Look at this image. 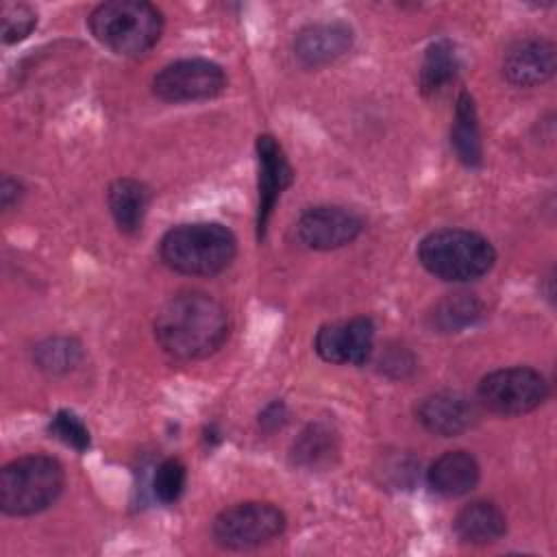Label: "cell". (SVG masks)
Wrapping results in <instances>:
<instances>
[{
  "instance_id": "obj_1",
  "label": "cell",
  "mask_w": 557,
  "mask_h": 557,
  "mask_svg": "<svg viewBox=\"0 0 557 557\" xmlns=\"http://www.w3.org/2000/svg\"><path fill=\"white\" fill-rule=\"evenodd\" d=\"M231 333L226 307L207 292L183 289L154 315V339L178 361H198L218 352Z\"/></svg>"
},
{
  "instance_id": "obj_2",
  "label": "cell",
  "mask_w": 557,
  "mask_h": 557,
  "mask_svg": "<svg viewBox=\"0 0 557 557\" xmlns=\"http://www.w3.org/2000/svg\"><path fill=\"white\" fill-rule=\"evenodd\" d=\"M237 255V239L220 222L176 224L159 242V257L165 268L187 276H215Z\"/></svg>"
},
{
  "instance_id": "obj_3",
  "label": "cell",
  "mask_w": 557,
  "mask_h": 557,
  "mask_svg": "<svg viewBox=\"0 0 557 557\" xmlns=\"http://www.w3.org/2000/svg\"><path fill=\"white\" fill-rule=\"evenodd\" d=\"M418 261L440 281L470 283L494 268L496 250L476 231L437 228L418 244Z\"/></svg>"
},
{
  "instance_id": "obj_4",
  "label": "cell",
  "mask_w": 557,
  "mask_h": 557,
  "mask_svg": "<svg viewBox=\"0 0 557 557\" xmlns=\"http://www.w3.org/2000/svg\"><path fill=\"white\" fill-rule=\"evenodd\" d=\"M89 33L120 57L146 54L163 33L161 11L146 0H109L87 17Z\"/></svg>"
},
{
  "instance_id": "obj_5",
  "label": "cell",
  "mask_w": 557,
  "mask_h": 557,
  "mask_svg": "<svg viewBox=\"0 0 557 557\" xmlns=\"http://www.w3.org/2000/svg\"><path fill=\"white\" fill-rule=\"evenodd\" d=\"M65 485L63 466L50 455H24L0 470V509L24 518L46 511Z\"/></svg>"
},
{
  "instance_id": "obj_6",
  "label": "cell",
  "mask_w": 557,
  "mask_h": 557,
  "mask_svg": "<svg viewBox=\"0 0 557 557\" xmlns=\"http://www.w3.org/2000/svg\"><path fill=\"white\" fill-rule=\"evenodd\" d=\"M285 513L263 500H246L222 509L211 524L213 542L228 550L263 546L285 531Z\"/></svg>"
},
{
  "instance_id": "obj_7",
  "label": "cell",
  "mask_w": 557,
  "mask_h": 557,
  "mask_svg": "<svg viewBox=\"0 0 557 557\" xmlns=\"http://www.w3.org/2000/svg\"><path fill=\"white\" fill-rule=\"evenodd\" d=\"M548 396L546 379L529 366L498 368L476 385V400L496 416H524L537 409Z\"/></svg>"
},
{
  "instance_id": "obj_8",
  "label": "cell",
  "mask_w": 557,
  "mask_h": 557,
  "mask_svg": "<svg viewBox=\"0 0 557 557\" xmlns=\"http://www.w3.org/2000/svg\"><path fill=\"white\" fill-rule=\"evenodd\" d=\"M226 87L224 70L200 57L163 65L152 78V94L163 102H200L220 96Z\"/></svg>"
},
{
  "instance_id": "obj_9",
  "label": "cell",
  "mask_w": 557,
  "mask_h": 557,
  "mask_svg": "<svg viewBox=\"0 0 557 557\" xmlns=\"http://www.w3.org/2000/svg\"><path fill=\"white\" fill-rule=\"evenodd\" d=\"M363 231L357 213L335 205L309 207L296 222V237L311 250H335L352 244Z\"/></svg>"
},
{
  "instance_id": "obj_10",
  "label": "cell",
  "mask_w": 557,
  "mask_h": 557,
  "mask_svg": "<svg viewBox=\"0 0 557 557\" xmlns=\"http://www.w3.org/2000/svg\"><path fill=\"white\" fill-rule=\"evenodd\" d=\"M374 322L368 315L331 322L320 326L313 348L326 363L363 366L374 350Z\"/></svg>"
},
{
  "instance_id": "obj_11",
  "label": "cell",
  "mask_w": 557,
  "mask_h": 557,
  "mask_svg": "<svg viewBox=\"0 0 557 557\" xmlns=\"http://www.w3.org/2000/svg\"><path fill=\"white\" fill-rule=\"evenodd\" d=\"M257 163H259V176H257V239L265 237L270 215L281 198V194L292 185L294 170L272 135H259L257 137Z\"/></svg>"
},
{
  "instance_id": "obj_12",
  "label": "cell",
  "mask_w": 557,
  "mask_h": 557,
  "mask_svg": "<svg viewBox=\"0 0 557 557\" xmlns=\"http://www.w3.org/2000/svg\"><path fill=\"white\" fill-rule=\"evenodd\" d=\"M416 418L429 433L455 437L476 424L479 411L476 403L466 394L444 389L424 396L416 407Z\"/></svg>"
},
{
  "instance_id": "obj_13",
  "label": "cell",
  "mask_w": 557,
  "mask_h": 557,
  "mask_svg": "<svg viewBox=\"0 0 557 557\" xmlns=\"http://www.w3.org/2000/svg\"><path fill=\"white\" fill-rule=\"evenodd\" d=\"M555 46L544 37L513 41L503 54V76L516 87H535L555 74Z\"/></svg>"
},
{
  "instance_id": "obj_14",
  "label": "cell",
  "mask_w": 557,
  "mask_h": 557,
  "mask_svg": "<svg viewBox=\"0 0 557 557\" xmlns=\"http://www.w3.org/2000/svg\"><path fill=\"white\" fill-rule=\"evenodd\" d=\"M355 35L344 22H315L302 26L294 37V57L305 67H322L352 48Z\"/></svg>"
},
{
  "instance_id": "obj_15",
  "label": "cell",
  "mask_w": 557,
  "mask_h": 557,
  "mask_svg": "<svg viewBox=\"0 0 557 557\" xmlns=\"http://www.w3.org/2000/svg\"><path fill=\"white\" fill-rule=\"evenodd\" d=\"M479 479V461L468 450H446L426 470V483L431 492L444 498H459L470 494Z\"/></svg>"
},
{
  "instance_id": "obj_16",
  "label": "cell",
  "mask_w": 557,
  "mask_h": 557,
  "mask_svg": "<svg viewBox=\"0 0 557 557\" xmlns=\"http://www.w3.org/2000/svg\"><path fill=\"white\" fill-rule=\"evenodd\" d=\"M453 529L463 544L487 546L507 533V518L492 500H472L457 511Z\"/></svg>"
},
{
  "instance_id": "obj_17",
  "label": "cell",
  "mask_w": 557,
  "mask_h": 557,
  "mask_svg": "<svg viewBox=\"0 0 557 557\" xmlns=\"http://www.w3.org/2000/svg\"><path fill=\"white\" fill-rule=\"evenodd\" d=\"M150 205V189L137 178H115L107 189L109 213L124 235H135L146 218Z\"/></svg>"
},
{
  "instance_id": "obj_18",
  "label": "cell",
  "mask_w": 557,
  "mask_h": 557,
  "mask_svg": "<svg viewBox=\"0 0 557 557\" xmlns=\"http://www.w3.org/2000/svg\"><path fill=\"white\" fill-rule=\"evenodd\" d=\"M450 146L463 165L479 168L483 163L479 115H476L474 100L468 91H461L457 98L455 117H453V126H450Z\"/></svg>"
},
{
  "instance_id": "obj_19",
  "label": "cell",
  "mask_w": 557,
  "mask_h": 557,
  "mask_svg": "<svg viewBox=\"0 0 557 557\" xmlns=\"http://www.w3.org/2000/svg\"><path fill=\"white\" fill-rule=\"evenodd\" d=\"M457 67H459V59H457L455 46L446 39L433 41L422 57L420 78H418L420 91L426 96L442 91L450 81H455Z\"/></svg>"
},
{
  "instance_id": "obj_20",
  "label": "cell",
  "mask_w": 557,
  "mask_h": 557,
  "mask_svg": "<svg viewBox=\"0 0 557 557\" xmlns=\"http://www.w3.org/2000/svg\"><path fill=\"white\" fill-rule=\"evenodd\" d=\"M337 455V440L324 424H309L292 446V461L302 468H324Z\"/></svg>"
},
{
  "instance_id": "obj_21",
  "label": "cell",
  "mask_w": 557,
  "mask_h": 557,
  "mask_svg": "<svg viewBox=\"0 0 557 557\" xmlns=\"http://www.w3.org/2000/svg\"><path fill=\"white\" fill-rule=\"evenodd\" d=\"M483 313V305L474 294H448L440 300L431 313L433 329L442 333H459L466 326H472Z\"/></svg>"
},
{
  "instance_id": "obj_22",
  "label": "cell",
  "mask_w": 557,
  "mask_h": 557,
  "mask_svg": "<svg viewBox=\"0 0 557 557\" xmlns=\"http://www.w3.org/2000/svg\"><path fill=\"white\" fill-rule=\"evenodd\" d=\"M33 359L48 374H67L83 361V346L74 337L54 335L35 346Z\"/></svg>"
},
{
  "instance_id": "obj_23",
  "label": "cell",
  "mask_w": 557,
  "mask_h": 557,
  "mask_svg": "<svg viewBox=\"0 0 557 557\" xmlns=\"http://www.w3.org/2000/svg\"><path fill=\"white\" fill-rule=\"evenodd\" d=\"M185 483H187V468L181 459L176 457H168L163 459L152 474V494L159 503L163 505H172L176 503L183 492H185Z\"/></svg>"
},
{
  "instance_id": "obj_24",
  "label": "cell",
  "mask_w": 557,
  "mask_h": 557,
  "mask_svg": "<svg viewBox=\"0 0 557 557\" xmlns=\"http://www.w3.org/2000/svg\"><path fill=\"white\" fill-rule=\"evenodd\" d=\"M0 22H2V41L17 44L26 39L37 26V13L33 7L24 2H2L0 7Z\"/></svg>"
},
{
  "instance_id": "obj_25",
  "label": "cell",
  "mask_w": 557,
  "mask_h": 557,
  "mask_svg": "<svg viewBox=\"0 0 557 557\" xmlns=\"http://www.w3.org/2000/svg\"><path fill=\"white\" fill-rule=\"evenodd\" d=\"M48 431L54 440L63 442L65 446L74 448L76 453H85L91 444L87 424L74 411H67V409H61L50 418Z\"/></svg>"
},
{
  "instance_id": "obj_26",
  "label": "cell",
  "mask_w": 557,
  "mask_h": 557,
  "mask_svg": "<svg viewBox=\"0 0 557 557\" xmlns=\"http://www.w3.org/2000/svg\"><path fill=\"white\" fill-rule=\"evenodd\" d=\"M287 420V411H285V405L283 403H272L263 409V413L259 416V424L265 429V431H276L285 424Z\"/></svg>"
},
{
  "instance_id": "obj_27",
  "label": "cell",
  "mask_w": 557,
  "mask_h": 557,
  "mask_svg": "<svg viewBox=\"0 0 557 557\" xmlns=\"http://www.w3.org/2000/svg\"><path fill=\"white\" fill-rule=\"evenodd\" d=\"M24 194V187L17 178H11V176H2V183H0V202H2V209H11L13 205L20 202Z\"/></svg>"
}]
</instances>
